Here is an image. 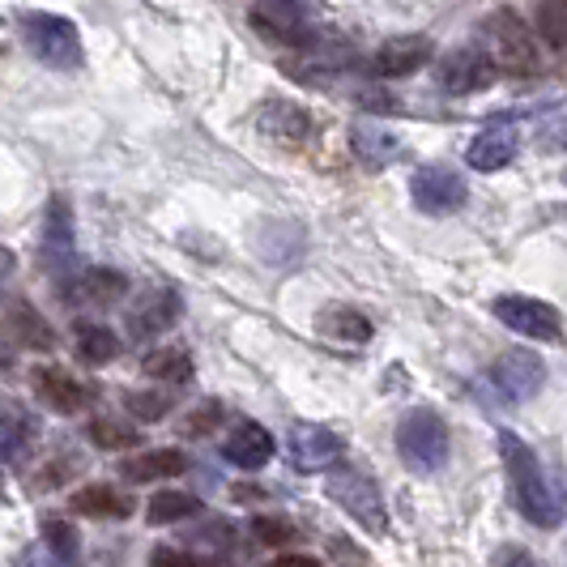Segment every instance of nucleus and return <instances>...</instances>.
<instances>
[{"instance_id":"obj_8","label":"nucleus","mask_w":567,"mask_h":567,"mask_svg":"<svg viewBox=\"0 0 567 567\" xmlns=\"http://www.w3.org/2000/svg\"><path fill=\"white\" fill-rule=\"evenodd\" d=\"M410 197H414V205H419L423 214H453V209L465 205L470 188H465V179H461L453 167H435V163H431V167L414 171Z\"/></svg>"},{"instance_id":"obj_11","label":"nucleus","mask_w":567,"mask_h":567,"mask_svg":"<svg viewBox=\"0 0 567 567\" xmlns=\"http://www.w3.org/2000/svg\"><path fill=\"white\" fill-rule=\"evenodd\" d=\"M491 82H495V69H491V60L483 56L478 43L456 48L440 60V85L449 94H474V90H486Z\"/></svg>"},{"instance_id":"obj_9","label":"nucleus","mask_w":567,"mask_h":567,"mask_svg":"<svg viewBox=\"0 0 567 567\" xmlns=\"http://www.w3.org/2000/svg\"><path fill=\"white\" fill-rule=\"evenodd\" d=\"M491 384L508 401H529L546 384V363H542L534 350H508V354L495 359Z\"/></svg>"},{"instance_id":"obj_6","label":"nucleus","mask_w":567,"mask_h":567,"mask_svg":"<svg viewBox=\"0 0 567 567\" xmlns=\"http://www.w3.org/2000/svg\"><path fill=\"white\" fill-rule=\"evenodd\" d=\"M491 312L499 316L512 333H520V338L555 341L559 333H564L559 312H555L550 303H542V299H529V295H504V299H495Z\"/></svg>"},{"instance_id":"obj_1","label":"nucleus","mask_w":567,"mask_h":567,"mask_svg":"<svg viewBox=\"0 0 567 567\" xmlns=\"http://www.w3.org/2000/svg\"><path fill=\"white\" fill-rule=\"evenodd\" d=\"M499 456H504V470H508L516 512H520L529 525H538V529H555V525L564 520V495L546 478L538 453H534L520 435L499 431Z\"/></svg>"},{"instance_id":"obj_22","label":"nucleus","mask_w":567,"mask_h":567,"mask_svg":"<svg viewBox=\"0 0 567 567\" xmlns=\"http://www.w3.org/2000/svg\"><path fill=\"white\" fill-rule=\"evenodd\" d=\"M142 368L158 384H188L193 380V354L184 346H163V350H150L145 354Z\"/></svg>"},{"instance_id":"obj_34","label":"nucleus","mask_w":567,"mask_h":567,"mask_svg":"<svg viewBox=\"0 0 567 567\" xmlns=\"http://www.w3.org/2000/svg\"><path fill=\"white\" fill-rule=\"evenodd\" d=\"M218 419H223V405H218V401H205L200 410H193V414L184 419V435H205V431H214Z\"/></svg>"},{"instance_id":"obj_19","label":"nucleus","mask_w":567,"mask_h":567,"mask_svg":"<svg viewBox=\"0 0 567 567\" xmlns=\"http://www.w3.org/2000/svg\"><path fill=\"white\" fill-rule=\"evenodd\" d=\"M120 470L128 483H158V478H179L188 470V456L179 449H150V453L128 456Z\"/></svg>"},{"instance_id":"obj_35","label":"nucleus","mask_w":567,"mask_h":567,"mask_svg":"<svg viewBox=\"0 0 567 567\" xmlns=\"http://www.w3.org/2000/svg\"><path fill=\"white\" fill-rule=\"evenodd\" d=\"M150 567H214V564H205L197 555H184V550H175V546H154Z\"/></svg>"},{"instance_id":"obj_28","label":"nucleus","mask_w":567,"mask_h":567,"mask_svg":"<svg viewBox=\"0 0 567 567\" xmlns=\"http://www.w3.org/2000/svg\"><path fill=\"white\" fill-rule=\"evenodd\" d=\"M354 150H359V158H368L371 167H384V163L398 158V142L384 128H375V124H359L354 128Z\"/></svg>"},{"instance_id":"obj_27","label":"nucleus","mask_w":567,"mask_h":567,"mask_svg":"<svg viewBox=\"0 0 567 567\" xmlns=\"http://www.w3.org/2000/svg\"><path fill=\"white\" fill-rule=\"evenodd\" d=\"M43 256H48V260H69V256H73V227H69V205H64V200H52V209H48Z\"/></svg>"},{"instance_id":"obj_23","label":"nucleus","mask_w":567,"mask_h":567,"mask_svg":"<svg viewBox=\"0 0 567 567\" xmlns=\"http://www.w3.org/2000/svg\"><path fill=\"white\" fill-rule=\"evenodd\" d=\"M43 542H48L52 564L56 567H82V538H78V529H73L69 520L48 516V520H43Z\"/></svg>"},{"instance_id":"obj_12","label":"nucleus","mask_w":567,"mask_h":567,"mask_svg":"<svg viewBox=\"0 0 567 567\" xmlns=\"http://www.w3.org/2000/svg\"><path fill=\"white\" fill-rule=\"evenodd\" d=\"M179 320V295L175 290H145L142 299L128 308V338H158Z\"/></svg>"},{"instance_id":"obj_36","label":"nucleus","mask_w":567,"mask_h":567,"mask_svg":"<svg viewBox=\"0 0 567 567\" xmlns=\"http://www.w3.org/2000/svg\"><path fill=\"white\" fill-rule=\"evenodd\" d=\"M495 567H542L538 555H529L525 546H499L495 550Z\"/></svg>"},{"instance_id":"obj_38","label":"nucleus","mask_w":567,"mask_h":567,"mask_svg":"<svg viewBox=\"0 0 567 567\" xmlns=\"http://www.w3.org/2000/svg\"><path fill=\"white\" fill-rule=\"evenodd\" d=\"M13 269H18V256L0 244V290H4V282H9V278H13Z\"/></svg>"},{"instance_id":"obj_30","label":"nucleus","mask_w":567,"mask_h":567,"mask_svg":"<svg viewBox=\"0 0 567 567\" xmlns=\"http://www.w3.org/2000/svg\"><path fill=\"white\" fill-rule=\"evenodd\" d=\"M538 34L555 48H567V0H542Z\"/></svg>"},{"instance_id":"obj_25","label":"nucleus","mask_w":567,"mask_h":567,"mask_svg":"<svg viewBox=\"0 0 567 567\" xmlns=\"http://www.w3.org/2000/svg\"><path fill=\"white\" fill-rule=\"evenodd\" d=\"M200 512V499L197 495H188V491H158L154 499H150V525H175V520H188V516H197Z\"/></svg>"},{"instance_id":"obj_5","label":"nucleus","mask_w":567,"mask_h":567,"mask_svg":"<svg viewBox=\"0 0 567 567\" xmlns=\"http://www.w3.org/2000/svg\"><path fill=\"white\" fill-rule=\"evenodd\" d=\"M329 499L346 508L363 529L371 534H389V508H384V499H380V486L371 483L368 474H359V470H333L329 474Z\"/></svg>"},{"instance_id":"obj_15","label":"nucleus","mask_w":567,"mask_h":567,"mask_svg":"<svg viewBox=\"0 0 567 567\" xmlns=\"http://www.w3.org/2000/svg\"><path fill=\"white\" fill-rule=\"evenodd\" d=\"M426 60H431V43H426L423 34H401V39H389V43L375 48L371 69L380 78H410V73L423 69Z\"/></svg>"},{"instance_id":"obj_16","label":"nucleus","mask_w":567,"mask_h":567,"mask_svg":"<svg viewBox=\"0 0 567 567\" xmlns=\"http://www.w3.org/2000/svg\"><path fill=\"white\" fill-rule=\"evenodd\" d=\"M30 384L43 398V405H52L56 414H78V410L90 405V389L82 380H73L64 368H39L30 375Z\"/></svg>"},{"instance_id":"obj_7","label":"nucleus","mask_w":567,"mask_h":567,"mask_svg":"<svg viewBox=\"0 0 567 567\" xmlns=\"http://www.w3.org/2000/svg\"><path fill=\"white\" fill-rule=\"evenodd\" d=\"M341 456V435L320 423H295L286 435V461L299 474H320Z\"/></svg>"},{"instance_id":"obj_10","label":"nucleus","mask_w":567,"mask_h":567,"mask_svg":"<svg viewBox=\"0 0 567 567\" xmlns=\"http://www.w3.org/2000/svg\"><path fill=\"white\" fill-rule=\"evenodd\" d=\"M252 27L286 48H303L308 39V22H303V9L299 0H256L252 4Z\"/></svg>"},{"instance_id":"obj_39","label":"nucleus","mask_w":567,"mask_h":567,"mask_svg":"<svg viewBox=\"0 0 567 567\" xmlns=\"http://www.w3.org/2000/svg\"><path fill=\"white\" fill-rule=\"evenodd\" d=\"M564 184H567V167H564Z\"/></svg>"},{"instance_id":"obj_24","label":"nucleus","mask_w":567,"mask_h":567,"mask_svg":"<svg viewBox=\"0 0 567 567\" xmlns=\"http://www.w3.org/2000/svg\"><path fill=\"white\" fill-rule=\"evenodd\" d=\"M78 354H82L85 363L103 368V363L120 359V338L107 324H78Z\"/></svg>"},{"instance_id":"obj_13","label":"nucleus","mask_w":567,"mask_h":567,"mask_svg":"<svg viewBox=\"0 0 567 567\" xmlns=\"http://www.w3.org/2000/svg\"><path fill=\"white\" fill-rule=\"evenodd\" d=\"M274 449H278L274 435L260 423H252V419H244V423L230 426L227 444H223V456H227L235 470H260V465L274 461Z\"/></svg>"},{"instance_id":"obj_26","label":"nucleus","mask_w":567,"mask_h":567,"mask_svg":"<svg viewBox=\"0 0 567 567\" xmlns=\"http://www.w3.org/2000/svg\"><path fill=\"white\" fill-rule=\"evenodd\" d=\"M34 440V419L22 410H4L0 414V461H18Z\"/></svg>"},{"instance_id":"obj_3","label":"nucleus","mask_w":567,"mask_h":567,"mask_svg":"<svg viewBox=\"0 0 567 567\" xmlns=\"http://www.w3.org/2000/svg\"><path fill=\"white\" fill-rule=\"evenodd\" d=\"M398 453L414 474H435L449 461V423L435 410H414L398 426Z\"/></svg>"},{"instance_id":"obj_17","label":"nucleus","mask_w":567,"mask_h":567,"mask_svg":"<svg viewBox=\"0 0 567 567\" xmlns=\"http://www.w3.org/2000/svg\"><path fill=\"white\" fill-rule=\"evenodd\" d=\"M260 133H265L269 142H278L282 150H299V145L308 142V133H312V120H308V112H299L295 103L274 99V103H265V112H260Z\"/></svg>"},{"instance_id":"obj_14","label":"nucleus","mask_w":567,"mask_h":567,"mask_svg":"<svg viewBox=\"0 0 567 567\" xmlns=\"http://www.w3.org/2000/svg\"><path fill=\"white\" fill-rule=\"evenodd\" d=\"M124 290H128L124 274H115V269H82V274H73L64 282L60 299H69L78 308H103V303H115Z\"/></svg>"},{"instance_id":"obj_37","label":"nucleus","mask_w":567,"mask_h":567,"mask_svg":"<svg viewBox=\"0 0 567 567\" xmlns=\"http://www.w3.org/2000/svg\"><path fill=\"white\" fill-rule=\"evenodd\" d=\"M269 567H324L316 555H282V559H274Z\"/></svg>"},{"instance_id":"obj_18","label":"nucleus","mask_w":567,"mask_h":567,"mask_svg":"<svg viewBox=\"0 0 567 567\" xmlns=\"http://www.w3.org/2000/svg\"><path fill=\"white\" fill-rule=\"evenodd\" d=\"M516 150H520V137H516V128L508 124H491L483 128L470 150H465V158H470V167L474 171H504L516 158Z\"/></svg>"},{"instance_id":"obj_31","label":"nucleus","mask_w":567,"mask_h":567,"mask_svg":"<svg viewBox=\"0 0 567 567\" xmlns=\"http://www.w3.org/2000/svg\"><path fill=\"white\" fill-rule=\"evenodd\" d=\"M9 324L18 329V338H22V341H34V346H52V333L43 329L39 312H34V308H27V303H18V308L9 312Z\"/></svg>"},{"instance_id":"obj_4","label":"nucleus","mask_w":567,"mask_h":567,"mask_svg":"<svg viewBox=\"0 0 567 567\" xmlns=\"http://www.w3.org/2000/svg\"><path fill=\"white\" fill-rule=\"evenodd\" d=\"M22 39L30 56L52 69H78L82 64V30L60 13H22Z\"/></svg>"},{"instance_id":"obj_32","label":"nucleus","mask_w":567,"mask_h":567,"mask_svg":"<svg viewBox=\"0 0 567 567\" xmlns=\"http://www.w3.org/2000/svg\"><path fill=\"white\" fill-rule=\"evenodd\" d=\"M299 534L295 529V520H286V516H256L252 520V538L265 542V546H282V542H290Z\"/></svg>"},{"instance_id":"obj_20","label":"nucleus","mask_w":567,"mask_h":567,"mask_svg":"<svg viewBox=\"0 0 567 567\" xmlns=\"http://www.w3.org/2000/svg\"><path fill=\"white\" fill-rule=\"evenodd\" d=\"M69 508L82 512V516H99V520H120V516L133 512V499L120 495L112 483H94V486H82V491L69 499Z\"/></svg>"},{"instance_id":"obj_33","label":"nucleus","mask_w":567,"mask_h":567,"mask_svg":"<svg viewBox=\"0 0 567 567\" xmlns=\"http://www.w3.org/2000/svg\"><path fill=\"white\" fill-rule=\"evenodd\" d=\"M171 401H175L171 393H154V398H150V393H128L124 405H128L137 419H150V423H154V419H163V414H167Z\"/></svg>"},{"instance_id":"obj_29","label":"nucleus","mask_w":567,"mask_h":567,"mask_svg":"<svg viewBox=\"0 0 567 567\" xmlns=\"http://www.w3.org/2000/svg\"><path fill=\"white\" fill-rule=\"evenodd\" d=\"M90 440H94L99 449L120 453V449H133V444H137V426L115 423V419H94V423H90Z\"/></svg>"},{"instance_id":"obj_2","label":"nucleus","mask_w":567,"mask_h":567,"mask_svg":"<svg viewBox=\"0 0 567 567\" xmlns=\"http://www.w3.org/2000/svg\"><path fill=\"white\" fill-rule=\"evenodd\" d=\"M478 48L491 60V69L508 73V78H529V73H538L542 64L534 30L525 27L512 9H495L478 22Z\"/></svg>"},{"instance_id":"obj_21","label":"nucleus","mask_w":567,"mask_h":567,"mask_svg":"<svg viewBox=\"0 0 567 567\" xmlns=\"http://www.w3.org/2000/svg\"><path fill=\"white\" fill-rule=\"evenodd\" d=\"M316 324L329 341H346V346L371 341V320L363 312H354V308H324Z\"/></svg>"}]
</instances>
